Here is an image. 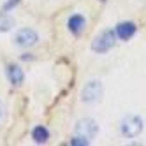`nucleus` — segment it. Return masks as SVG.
I'll list each match as a JSON object with an SVG mask.
<instances>
[{
  "label": "nucleus",
  "mask_w": 146,
  "mask_h": 146,
  "mask_svg": "<svg viewBox=\"0 0 146 146\" xmlns=\"http://www.w3.org/2000/svg\"><path fill=\"white\" fill-rule=\"evenodd\" d=\"M32 137H34L35 143L40 144V143H46V141H48L49 132H48V129H44V127H35L34 132H32Z\"/></svg>",
  "instance_id": "9"
},
{
  "label": "nucleus",
  "mask_w": 146,
  "mask_h": 146,
  "mask_svg": "<svg viewBox=\"0 0 146 146\" xmlns=\"http://www.w3.org/2000/svg\"><path fill=\"white\" fill-rule=\"evenodd\" d=\"M114 42H116V32H113V30H104L102 34H99L95 37V40L92 42V49L95 51V53H106L109 51Z\"/></svg>",
  "instance_id": "1"
},
{
  "label": "nucleus",
  "mask_w": 146,
  "mask_h": 146,
  "mask_svg": "<svg viewBox=\"0 0 146 146\" xmlns=\"http://www.w3.org/2000/svg\"><path fill=\"white\" fill-rule=\"evenodd\" d=\"M7 78H9V81H11L13 85H21L23 79H25V74H23L21 67H18V65H9V67H7Z\"/></svg>",
  "instance_id": "8"
},
{
  "label": "nucleus",
  "mask_w": 146,
  "mask_h": 146,
  "mask_svg": "<svg viewBox=\"0 0 146 146\" xmlns=\"http://www.w3.org/2000/svg\"><path fill=\"white\" fill-rule=\"evenodd\" d=\"M2 116H4V104L0 100V120H2Z\"/></svg>",
  "instance_id": "13"
},
{
  "label": "nucleus",
  "mask_w": 146,
  "mask_h": 146,
  "mask_svg": "<svg viewBox=\"0 0 146 146\" xmlns=\"http://www.w3.org/2000/svg\"><path fill=\"white\" fill-rule=\"evenodd\" d=\"M67 25H69V30L72 34H79L83 28H85V25H86V19L83 18L81 14H74V16H70L69 18V21H67Z\"/></svg>",
  "instance_id": "7"
},
{
  "label": "nucleus",
  "mask_w": 146,
  "mask_h": 146,
  "mask_svg": "<svg viewBox=\"0 0 146 146\" xmlns=\"http://www.w3.org/2000/svg\"><path fill=\"white\" fill-rule=\"evenodd\" d=\"M18 2H19V0H9V2L4 5V9H5V11H9V9H13V7H14Z\"/></svg>",
  "instance_id": "12"
},
{
  "label": "nucleus",
  "mask_w": 146,
  "mask_h": 146,
  "mask_svg": "<svg viewBox=\"0 0 146 146\" xmlns=\"http://www.w3.org/2000/svg\"><path fill=\"white\" fill-rule=\"evenodd\" d=\"M134 34H135V25L132 21H125V23H120L116 27V35L121 40H129Z\"/></svg>",
  "instance_id": "6"
},
{
  "label": "nucleus",
  "mask_w": 146,
  "mask_h": 146,
  "mask_svg": "<svg viewBox=\"0 0 146 146\" xmlns=\"http://www.w3.org/2000/svg\"><path fill=\"white\" fill-rule=\"evenodd\" d=\"M13 27H14V19L9 14L0 13V32H9Z\"/></svg>",
  "instance_id": "10"
},
{
  "label": "nucleus",
  "mask_w": 146,
  "mask_h": 146,
  "mask_svg": "<svg viewBox=\"0 0 146 146\" xmlns=\"http://www.w3.org/2000/svg\"><path fill=\"white\" fill-rule=\"evenodd\" d=\"M37 40H39V35L32 28H21V30H18L16 35H14V42L21 48H30V46H34Z\"/></svg>",
  "instance_id": "5"
},
{
  "label": "nucleus",
  "mask_w": 146,
  "mask_h": 146,
  "mask_svg": "<svg viewBox=\"0 0 146 146\" xmlns=\"http://www.w3.org/2000/svg\"><path fill=\"white\" fill-rule=\"evenodd\" d=\"M143 130V120L135 114H129L121 120V134L125 137H137Z\"/></svg>",
  "instance_id": "2"
},
{
  "label": "nucleus",
  "mask_w": 146,
  "mask_h": 146,
  "mask_svg": "<svg viewBox=\"0 0 146 146\" xmlns=\"http://www.w3.org/2000/svg\"><path fill=\"white\" fill-rule=\"evenodd\" d=\"M76 135H79V137H85V139H93L99 132V125L95 120L92 118H83L78 121L76 129H74Z\"/></svg>",
  "instance_id": "4"
},
{
  "label": "nucleus",
  "mask_w": 146,
  "mask_h": 146,
  "mask_svg": "<svg viewBox=\"0 0 146 146\" xmlns=\"http://www.w3.org/2000/svg\"><path fill=\"white\" fill-rule=\"evenodd\" d=\"M102 92H104L102 83L97 81V79H92V81H88L86 85H85V88H83L81 99H83V102H86V104L99 102L100 97H102Z\"/></svg>",
  "instance_id": "3"
},
{
  "label": "nucleus",
  "mask_w": 146,
  "mask_h": 146,
  "mask_svg": "<svg viewBox=\"0 0 146 146\" xmlns=\"http://www.w3.org/2000/svg\"><path fill=\"white\" fill-rule=\"evenodd\" d=\"M70 144H78V146H85V144H88V139H85V137H79V135H78V137H76V139H72V141H70Z\"/></svg>",
  "instance_id": "11"
}]
</instances>
